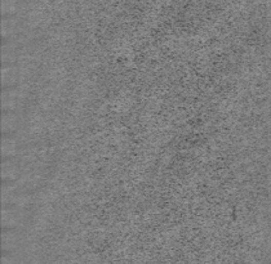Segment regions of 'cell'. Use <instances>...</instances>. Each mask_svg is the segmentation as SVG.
I'll return each mask as SVG.
<instances>
[{
  "label": "cell",
  "mask_w": 271,
  "mask_h": 264,
  "mask_svg": "<svg viewBox=\"0 0 271 264\" xmlns=\"http://www.w3.org/2000/svg\"><path fill=\"white\" fill-rule=\"evenodd\" d=\"M20 220H21V217L17 209L6 206L2 210V226L7 230H13L14 227H17L20 225Z\"/></svg>",
  "instance_id": "cell-1"
},
{
  "label": "cell",
  "mask_w": 271,
  "mask_h": 264,
  "mask_svg": "<svg viewBox=\"0 0 271 264\" xmlns=\"http://www.w3.org/2000/svg\"><path fill=\"white\" fill-rule=\"evenodd\" d=\"M21 177L20 174V167L11 158H6L4 163H2V178L6 180V183L13 182Z\"/></svg>",
  "instance_id": "cell-2"
},
{
  "label": "cell",
  "mask_w": 271,
  "mask_h": 264,
  "mask_svg": "<svg viewBox=\"0 0 271 264\" xmlns=\"http://www.w3.org/2000/svg\"><path fill=\"white\" fill-rule=\"evenodd\" d=\"M20 237L18 233L13 230H6L2 233V248L6 253H11L18 248Z\"/></svg>",
  "instance_id": "cell-3"
},
{
  "label": "cell",
  "mask_w": 271,
  "mask_h": 264,
  "mask_svg": "<svg viewBox=\"0 0 271 264\" xmlns=\"http://www.w3.org/2000/svg\"><path fill=\"white\" fill-rule=\"evenodd\" d=\"M20 79V71L18 67L13 66V65H7L2 69V84L6 88L13 87Z\"/></svg>",
  "instance_id": "cell-4"
},
{
  "label": "cell",
  "mask_w": 271,
  "mask_h": 264,
  "mask_svg": "<svg viewBox=\"0 0 271 264\" xmlns=\"http://www.w3.org/2000/svg\"><path fill=\"white\" fill-rule=\"evenodd\" d=\"M18 152V140L13 137H4L2 139V156L11 158Z\"/></svg>",
  "instance_id": "cell-5"
},
{
  "label": "cell",
  "mask_w": 271,
  "mask_h": 264,
  "mask_svg": "<svg viewBox=\"0 0 271 264\" xmlns=\"http://www.w3.org/2000/svg\"><path fill=\"white\" fill-rule=\"evenodd\" d=\"M18 125V116L16 114H13V112H6L3 115V117H2V132H4L6 134H9L13 130H16Z\"/></svg>",
  "instance_id": "cell-6"
},
{
  "label": "cell",
  "mask_w": 271,
  "mask_h": 264,
  "mask_svg": "<svg viewBox=\"0 0 271 264\" xmlns=\"http://www.w3.org/2000/svg\"><path fill=\"white\" fill-rule=\"evenodd\" d=\"M17 26H18V19L14 18L13 16L4 17L2 21V35L4 37H9L16 32Z\"/></svg>",
  "instance_id": "cell-7"
},
{
  "label": "cell",
  "mask_w": 271,
  "mask_h": 264,
  "mask_svg": "<svg viewBox=\"0 0 271 264\" xmlns=\"http://www.w3.org/2000/svg\"><path fill=\"white\" fill-rule=\"evenodd\" d=\"M17 11H18V0H2V13L4 16H13Z\"/></svg>",
  "instance_id": "cell-8"
},
{
  "label": "cell",
  "mask_w": 271,
  "mask_h": 264,
  "mask_svg": "<svg viewBox=\"0 0 271 264\" xmlns=\"http://www.w3.org/2000/svg\"><path fill=\"white\" fill-rule=\"evenodd\" d=\"M2 264H17V261L11 255H4L2 258Z\"/></svg>",
  "instance_id": "cell-9"
}]
</instances>
